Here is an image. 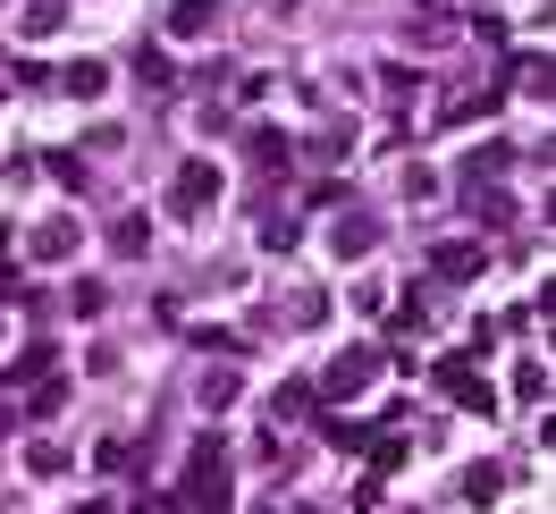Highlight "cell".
Segmentation results:
<instances>
[{"mask_svg": "<svg viewBox=\"0 0 556 514\" xmlns=\"http://www.w3.org/2000/svg\"><path fill=\"white\" fill-rule=\"evenodd\" d=\"M430 379H439V388H447V397H455L464 413H481V422L497 413V388L481 379V363H472L464 346H455V354H439V363H430Z\"/></svg>", "mask_w": 556, "mask_h": 514, "instance_id": "6da1fadb", "label": "cell"}, {"mask_svg": "<svg viewBox=\"0 0 556 514\" xmlns=\"http://www.w3.org/2000/svg\"><path fill=\"white\" fill-rule=\"evenodd\" d=\"M371 379H380V346H346V354L329 363V379H320V397H329V405H346V397H363Z\"/></svg>", "mask_w": 556, "mask_h": 514, "instance_id": "7a4b0ae2", "label": "cell"}, {"mask_svg": "<svg viewBox=\"0 0 556 514\" xmlns=\"http://www.w3.org/2000/svg\"><path fill=\"white\" fill-rule=\"evenodd\" d=\"M211 203H219V170H211V161H186V170L169 177V220H203Z\"/></svg>", "mask_w": 556, "mask_h": 514, "instance_id": "3957f363", "label": "cell"}, {"mask_svg": "<svg viewBox=\"0 0 556 514\" xmlns=\"http://www.w3.org/2000/svg\"><path fill=\"white\" fill-rule=\"evenodd\" d=\"M76 245H85V220H76V211H60V220H42V228H35V253H42V262H68Z\"/></svg>", "mask_w": 556, "mask_h": 514, "instance_id": "277c9868", "label": "cell"}, {"mask_svg": "<svg viewBox=\"0 0 556 514\" xmlns=\"http://www.w3.org/2000/svg\"><path fill=\"white\" fill-rule=\"evenodd\" d=\"M329 245H338V253L354 262V253H371V245H380V220H371V211H346V220H338V237H329Z\"/></svg>", "mask_w": 556, "mask_h": 514, "instance_id": "5b68a950", "label": "cell"}, {"mask_svg": "<svg viewBox=\"0 0 556 514\" xmlns=\"http://www.w3.org/2000/svg\"><path fill=\"white\" fill-rule=\"evenodd\" d=\"M17 26H26V35H60V26H68V0H26V17H17Z\"/></svg>", "mask_w": 556, "mask_h": 514, "instance_id": "8992f818", "label": "cell"}, {"mask_svg": "<svg viewBox=\"0 0 556 514\" xmlns=\"http://www.w3.org/2000/svg\"><path fill=\"white\" fill-rule=\"evenodd\" d=\"M60 85H68L76 102H102V85H110V68H102V60H76V68L60 76Z\"/></svg>", "mask_w": 556, "mask_h": 514, "instance_id": "52a82bcc", "label": "cell"}, {"mask_svg": "<svg viewBox=\"0 0 556 514\" xmlns=\"http://www.w3.org/2000/svg\"><path fill=\"white\" fill-rule=\"evenodd\" d=\"M481 245H439V278H481Z\"/></svg>", "mask_w": 556, "mask_h": 514, "instance_id": "ba28073f", "label": "cell"}, {"mask_svg": "<svg viewBox=\"0 0 556 514\" xmlns=\"http://www.w3.org/2000/svg\"><path fill=\"white\" fill-rule=\"evenodd\" d=\"M211 17H219V0H177V9H169V35H203Z\"/></svg>", "mask_w": 556, "mask_h": 514, "instance_id": "9c48e42d", "label": "cell"}, {"mask_svg": "<svg viewBox=\"0 0 556 514\" xmlns=\"http://www.w3.org/2000/svg\"><path fill=\"white\" fill-rule=\"evenodd\" d=\"M237 388H244L237 372H211L203 388H194V397H203V413H228V405H237Z\"/></svg>", "mask_w": 556, "mask_h": 514, "instance_id": "30bf717a", "label": "cell"}, {"mask_svg": "<svg viewBox=\"0 0 556 514\" xmlns=\"http://www.w3.org/2000/svg\"><path fill=\"white\" fill-rule=\"evenodd\" d=\"M497 489H506V473H497V464H472V473H464V498H472V506H489Z\"/></svg>", "mask_w": 556, "mask_h": 514, "instance_id": "8fae6325", "label": "cell"}, {"mask_svg": "<svg viewBox=\"0 0 556 514\" xmlns=\"http://www.w3.org/2000/svg\"><path fill=\"white\" fill-rule=\"evenodd\" d=\"M287 152H295V143L278 136V127H262V136H253V161H262V170H287Z\"/></svg>", "mask_w": 556, "mask_h": 514, "instance_id": "7c38bea8", "label": "cell"}, {"mask_svg": "<svg viewBox=\"0 0 556 514\" xmlns=\"http://www.w3.org/2000/svg\"><path fill=\"white\" fill-rule=\"evenodd\" d=\"M110 237H118V253H143V245H152V220H143V211H127Z\"/></svg>", "mask_w": 556, "mask_h": 514, "instance_id": "4fadbf2b", "label": "cell"}, {"mask_svg": "<svg viewBox=\"0 0 556 514\" xmlns=\"http://www.w3.org/2000/svg\"><path fill=\"white\" fill-rule=\"evenodd\" d=\"M42 372H51V346H26V354L0 372V388H9V379H42Z\"/></svg>", "mask_w": 556, "mask_h": 514, "instance_id": "5bb4252c", "label": "cell"}, {"mask_svg": "<svg viewBox=\"0 0 556 514\" xmlns=\"http://www.w3.org/2000/svg\"><path fill=\"white\" fill-rule=\"evenodd\" d=\"M515 397H531V405H548V372H540V363H522V372H515Z\"/></svg>", "mask_w": 556, "mask_h": 514, "instance_id": "9a60e30c", "label": "cell"}, {"mask_svg": "<svg viewBox=\"0 0 556 514\" xmlns=\"http://www.w3.org/2000/svg\"><path fill=\"white\" fill-rule=\"evenodd\" d=\"M320 439H329L338 455H346V447H363V422H338V413H329V422H320Z\"/></svg>", "mask_w": 556, "mask_h": 514, "instance_id": "2e32d148", "label": "cell"}, {"mask_svg": "<svg viewBox=\"0 0 556 514\" xmlns=\"http://www.w3.org/2000/svg\"><path fill=\"white\" fill-rule=\"evenodd\" d=\"M60 397H68V379H42V388H35V405H26V413H35V422H51V413H60Z\"/></svg>", "mask_w": 556, "mask_h": 514, "instance_id": "e0dca14e", "label": "cell"}, {"mask_svg": "<svg viewBox=\"0 0 556 514\" xmlns=\"http://www.w3.org/2000/svg\"><path fill=\"white\" fill-rule=\"evenodd\" d=\"M396 464H405V439H388V430H380V439H371V473H396Z\"/></svg>", "mask_w": 556, "mask_h": 514, "instance_id": "ac0fdd59", "label": "cell"}, {"mask_svg": "<svg viewBox=\"0 0 556 514\" xmlns=\"http://www.w3.org/2000/svg\"><path fill=\"white\" fill-rule=\"evenodd\" d=\"M9 296H17V262L0 253V304H9Z\"/></svg>", "mask_w": 556, "mask_h": 514, "instance_id": "d6986e66", "label": "cell"}, {"mask_svg": "<svg viewBox=\"0 0 556 514\" xmlns=\"http://www.w3.org/2000/svg\"><path fill=\"white\" fill-rule=\"evenodd\" d=\"M76 514H110V506H102V498H85V506H76Z\"/></svg>", "mask_w": 556, "mask_h": 514, "instance_id": "ffe728a7", "label": "cell"}]
</instances>
